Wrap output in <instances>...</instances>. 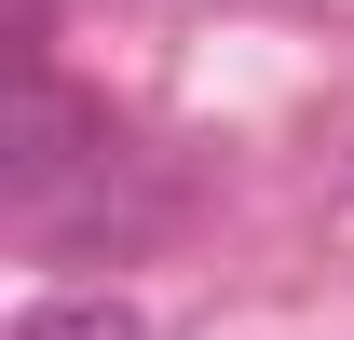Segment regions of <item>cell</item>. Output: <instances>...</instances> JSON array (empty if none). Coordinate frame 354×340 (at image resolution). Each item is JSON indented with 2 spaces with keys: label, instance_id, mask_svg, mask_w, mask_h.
Masks as SVG:
<instances>
[{
  "label": "cell",
  "instance_id": "obj_2",
  "mask_svg": "<svg viewBox=\"0 0 354 340\" xmlns=\"http://www.w3.org/2000/svg\"><path fill=\"white\" fill-rule=\"evenodd\" d=\"M14 340H150V313H136L123 286H55L14 313Z\"/></svg>",
  "mask_w": 354,
  "mask_h": 340
},
{
  "label": "cell",
  "instance_id": "obj_1",
  "mask_svg": "<svg viewBox=\"0 0 354 340\" xmlns=\"http://www.w3.org/2000/svg\"><path fill=\"white\" fill-rule=\"evenodd\" d=\"M68 177H109V109H95L68 68H28V109H14V164H0V191H14V218H55Z\"/></svg>",
  "mask_w": 354,
  "mask_h": 340
}]
</instances>
